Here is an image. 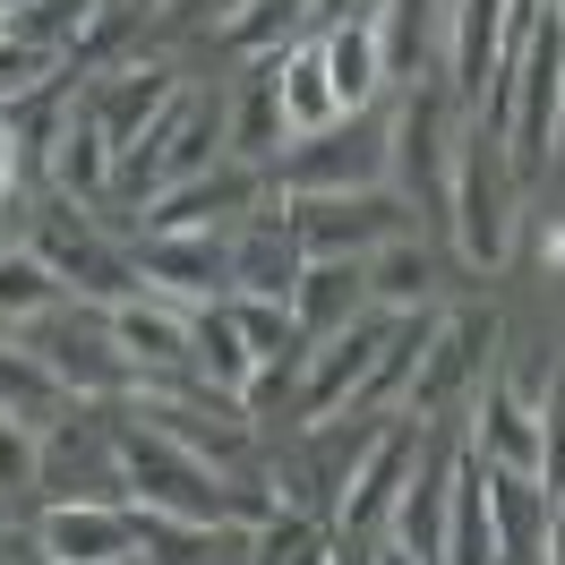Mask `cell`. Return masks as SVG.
I'll list each match as a JSON object with an SVG mask.
<instances>
[{
    "label": "cell",
    "mask_w": 565,
    "mask_h": 565,
    "mask_svg": "<svg viewBox=\"0 0 565 565\" xmlns=\"http://www.w3.org/2000/svg\"><path fill=\"white\" fill-rule=\"evenodd\" d=\"M111 428V471H120V489H129V505L138 514H172V523H266L282 497L257 489V480H232L223 462L189 455L180 437H163V428H146L138 412H120Z\"/></svg>",
    "instance_id": "cell-1"
},
{
    "label": "cell",
    "mask_w": 565,
    "mask_h": 565,
    "mask_svg": "<svg viewBox=\"0 0 565 565\" xmlns=\"http://www.w3.org/2000/svg\"><path fill=\"white\" fill-rule=\"evenodd\" d=\"M514 154H505V129H462L455 138V180H446V223H455V248L462 266H505V248H514Z\"/></svg>",
    "instance_id": "cell-2"
},
{
    "label": "cell",
    "mask_w": 565,
    "mask_h": 565,
    "mask_svg": "<svg viewBox=\"0 0 565 565\" xmlns=\"http://www.w3.org/2000/svg\"><path fill=\"white\" fill-rule=\"evenodd\" d=\"M489 352H497V309H446L428 318L420 334V369H412V394H403V420H446L455 403L489 386Z\"/></svg>",
    "instance_id": "cell-3"
},
{
    "label": "cell",
    "mask_w": 565,
    "mask_h": 565,
    "mask_svg": "<svg viewBox=\"0 0 565 565\" xmlns=\"http://www.w3.org/2000/svg\"><path fill=\"white\" fill-rule=\"evenodd\" d=\"M412 318V309H369V318H352L343 334H326V343H309V360H300V386H291V420L300 428H326L334 412H352L360 386L377 377V360H386L394 326Z\"/></svg>",
    "instance_id": "cell-4"
},
{
    "label": "cell",
    "mask_w": 565,
    "mask_h": 565,
    "mask_svg": "<svg viewBox=\"0 0 565 565\" xmlns=\"http://www.w3.org/2000/svg\"><path fill=\"white\" fill-rule=\"evenodd\" d=\"M26 360H35L61 394H86V403H120V394H138V369L120 360L111 326L86 318V309H52V318H35V326H26Z\"/></svg>",
    "instance_id": "cell-5"
},
{
    "label": "cell",
    "mask_w": 565,
    "mask_h": 565,
    "mask_svg": "<svg viewBox=\"0 0 565 565\" xmlns=\"http://www.w3.org/2000/svg\"><path fill=\"white\" fill-rule=\"evenodd\" d=\"M120 412H138L146 428L180 437L189 455L223 462V471H241L248 446H257V428H248V403H232V394H214V386H163V377H146L138 394H120Z\"/></svg>",
    "instance_id": "cell-6"
},
{
    "label": "cell",
    "mask_w": 565,
    "mask_h": 565,
    "mask_svg": "<svg viewBox=\"0 0 565 565\" xmlns=\"http://www.w3.org/2000/svg\"><path fill=\"white\" fill-rule=\"evenodd\" d=\"M428 446V428L420 420H403L394 412L386 428H369V446H360V462L343 471V497H334V540H386L394 523V497H403V480H412V462H420Z\"/></svg>",
    "instance_id": "cell-7"
},
{
    "label": "cell",
    "mask_w": 565,
    "mask_h": 565,
    "mask_svg": "<svg viewBox=\"0 0 565 565\" xmlns=\"http://www.w3.org/2000/svg\"><path fill=\"white\" fill-rule=\"evenodd\" d=\"M282 223L309 257H369L412 232V206L394 189H326V198H282Z\"/></svg>",
    "instance_id": "cell-8"
},
{
    "label": "cell",
    "mask_w": 565,
    "mask_h": 565,
    "mask_svg": "<svg viewBox=\"0 0 565 565\" xmlns=\"http://www.w3.org/2000/svg\"><path fill=\"white\" fill-rule=\"evenodd\" d=\"M206 163H223V111L206 104V95H189L180 86L172 111L154 120V138L138 146V154H120V189H138V198H154V189H180V180H198Z\"/></svg>",
    "instance_id": "cell-9"
},
{
    "label": "cell",
    "mask_w": 565,
    "mask_h": 565,
    "mask_svg": "<svg viewBox=\"0 0 565 565\" xmlns=\"http://www.w3.org/2000/svg\"><path fill=\"white\" fill-rule=\"evenodd\" d=\"M26 248H35L43 266L61 275V291H77V300H104V309H111V300H138V291H146V282H138V257H129V248H111L86 214H70V198L35 223V241H26Z\"/></svg>",
    "instance_id": "cell-10"
},
{
    "label": "cell",
    "mask_w": 565,
    "mask_h": 565,
    "mask_svg": "<svg viewBox=\"0 0 565 565\" xmlns=\"http://www.w3.org/2000/svg\"><path fill=\"white\" fill-rule=\"evenodd\" d=\"M35 557L43 565H138L146 523H138V505H111V497H61V505L35 514Z\"/></svg>",
    "instance_id": "cell-11"
},
{
    "label": "cell",
    "mask_w": 565,
    "mask_h": 565,
    "mask_svg": "<svg viewBox=\"0 0 565 565\" xmlns=\"http://www.w3.org/2000/svg\"><path fill=\"white\" fill-rule=\"evenodd\" d=\"M257 206H266V163H241V154H223V163H206L198 180H180V189H154L138 214H146V232H241Z\"/></svg>",
    "instance_id": "cell-12"
},
{
    "label": "cell",
    "mask_w": 565,
    "mask_h": 565,
    "mask_svg": "<svg viewBox=\"0 0 565 565\" xmlns=\"http://www.w3.org/2000/svg\"><path fill=\"white\" fill-rule=\"evenodd\" d=\"M138 282L180 309H223L232 300V232H138Z\"/></svg>",
    "instance_id": "cell-13"
},
{
    "label": "cell",
    "mask_w": 565,
    "mask_h": 565,
    "mask_svg": "<svg viewBox=\"0 0 565 565\" xmlns=\"http://www.w3.org/2000/svg\"><path fill=\"white\" fill-rule=\"evenodd\" d=\"M386 163H394V146L377 138V129H360V111H352V129L334 120V129H318V138L282 146V154H275V189H282V198H326V189H386Z\"/></svg>",
    "instance_id": "cell-14"
},
{
    "label": "cell",
    "mask_w": 565,
    "mask_h": 565,
    "mask_svg": "<svg viewBox=\"0 0 565 565\" xmlns=\"http://www.w3.org/2000/svg\"><path fill=\"white\" fill-rule=\"evenodd\" d=\"M455 86H437V77H412V95H403V111H394V163H403V189L412 198H428V206H446V180H455Z\"/></svg>",
    "instance_id": "cell-15"
},
{
    "label": "cell",
    "mask_w": 565,
    "mask_h": 565,
    "mask_svg": "<svg viewBox=\"0 0 565 565\" xmlns=\"http://www.w3.org/2000/svg\"><path fill=\"white\" fill-rule=\"evenodd\" d=\"M471 462L540 480V403L514 377H497V369H489V386L471 394Z\"/></svg>",
    "instance_id": "cell-16"
},
{
    "label": "cell",
    "mask_w": 565,
    "mask_h": 565,
    "mask_svg": "<svg viewBox=\"0 0 565 565\" xmlns=\"http://www.w3.org/2000/svg\"><path fill=\"white\" fill-rule=\"evenodd\" d=\"M300 266H309V248H300V232L282 223V206L275 214L257 206L241 232H232V300H275V309H291Z\"/></svg>",
    "instance_id": "cell-17"
},
{
    "label": "cell",
    "mask_w": 565,
    "mask_h": 565,
    "mask_svg": "<svg viewBox=\"0 0 565 565\" xmlns=\"http://www.w3.org/2000/svg\"><path fill=\"white\" fill-rule=\"evenodd\" d=\"M111 343H120V360L146 377H172V369H189V309L180 300H154V291H138V300H111L104 309Z\"/></svg>",
    "instance_id": "cell-18"
},
{
    "label": "cell",
    "mask_w": 565,
    "mask_h": 565,
    "mask_svg": "<svg viewBox=\"0 0 565 565\" xmlns=\"http://www.w3.org/2000/svg\"><path fill=\"white\" fill-rule=\"evenodd\" d=\"M455 462H462V455H428V446H420L412 480H403V497H394L386 540L403 548V557H420V565H437V548H446V514H455Z\"/></svg>",
    "instance_id": "cell-19"
},
{
    "label": "cell",
    "mask_w": 565,
    "mask_h": 565,
    "mask_svg": "<svg viewBox=\"0 0 565 565\" xmlns=\"http://www.w3.org/2000/svg\"><path fill=\"white\" fill-rule=\"evenodd\" d=\"M352 318H369V266L360 257H309L300 266V291H291V326L300 343H326Z\"/></svg>",
    "instance_id": "cell-20"
},
{
    "label": "cell",
    "mask_w": 565,
    "mask_h": 565,
    "mask_svg": "<svg viewBox=\"0 0 565 565\" xmlns=\"http://www.w3.org/2000/svg\"><path fill=\"white\" fill-rule=\"evenodd\" d=\"M172 95H180L172 70H120V77H104V95H86V111L104 120L111 154H138V146L154 138V120L172 111Z\"/></svg>",
    "instance_id": "cell-21"
},
{
    "label": "cell",
    "mask_w": 565,
    "mask_h": 565,
    "mask_svg": "<svg viewBox=\"0 0 565 565\" xmlns=\"http://www.w3.org/2000/svg\"><path fill=\"white\" fill-rule=\"evenodd\" d=\"M111 172H120V154H111L104 120L77 104L70 120L52 129V189H61V198H77V206H104V198H111Z\"/></svg>",
    "instance_id": "cell-22"
},
{
    "label": "cell",
    "mask_w": 565,
    "mask_h": 565,
    "mask_svg": "<svg viewBox=\"0 0 565 565\" xmlns=\"http://www.w3.org/2000/svg\"><path fill=\"white\" fill-rule=\"evenodd\" d=\"M489 471V462H480ZM548 505L557 497L540 480H514V471H489V531H497V565H540L548 548Z\"/></svg>",
    "instance_id": "cell-23"
},
{
    "label": "cell",
    "mask_w": 565,
    "mask_h": 565,
    "mask_svg": "<svg viewBox=\"0 0 565 565\" xmlns=\"http://www.w3.org/2000/svg\"><path fill=\"white\" fill-rule=\"evenodd\" d=\"M318 52H326V77H334V104H343V120L377 104V86H386L377 18H352V26H326V35H318Z\"/></svg>",
    "instance_id": "cell-24"
},
{
    "label": "cell",
    "mask_w": 565,
    "mask_h": 565,
    "mask_svg": "<svg viewBox=\"0 0 565 565\" xmlns=\"http://www.w3.org/2000/svg\"><path fill=\"white\" fill-rule=\"evenodd\" d=\"M275 95H282V120H291V138H318V129H334V120H343L318 35H309V43H291V52L275 61Z\"/></svg>",
    "instance_id": "cell-25"
},
{
    "label": "cell",
    "mask_w": 565,
    "mask_h": 565,
    "mask_svg": "<svg viewBox=\"0 0 565 565\" xmlns=\"http://www.w3.org/2000/svg\"><path fill=\"white\" fill-rule=\"evenodd\" d=\"M146 523V565H248V523H172V514H138Z\"/></svg>",
    "instance_id": "cell-26"
},
{
    "label": "cell",
    "mask_w": 565,
    "mask_h": 565,
    "mask_svg": "<svg viewBox=\"0 0 565 565\" xmlns=\"http://www.w3.org/2000/svg\"><path fill=\"white\" fill-rule=\"evenodd\" d=\"M248 565H334V531L309 505H275L266 523L248 531Z\"/></svg>",
    "instance_id": "cell-27"
},
{
    "label": "cell",
    "mask_w": 565,
    "mask_h": 565,
    "mask_svg": "<svg viewBox=\"0 0 565 565\" xmlns=\"http://www.w3.org/2000/svg\"><path fill=\"white\" fill-rule=\"evenodd\" d=\"M52 309H70V291H61V275L43 266L35 248H0V326H26L52 318Z\"/></svg>",
    "instance_id": "cell-28"
},
{
    "label": "cell",
    "mask_w": 565,
    "mask_h": 565,
    "mask_svg": "<svg viewBox=\"0 0 565 565\" xmlns=\"http://www.w3.org/2000/svg\"><path fill=\"white\" fill-rule=\"evenodd\" d=\"M369 266V309H428V282H437V266H428V248L403 232V241L369 248L360 257Z\"/></svg>",
    "instance_id": "cell-29"
},
{
    "label": "cell",
    "mask_w": 565,
    "mask_h": 565,
    "mask_svg": "<svg viewBox=\"0 0 565 565\" xmlns=\"http://www.w3.org/2000/svg\"><path fill=\"white\" fill-rule=\"evenodd\" d=\"M223 146H232L241 163H275L282 146H291V120H282V95H275V77H257V86L241 95V111H232Z\"/></svg>",
    "instance_id": "cell-30"
},
{
    "label": "cell",
    "mask_w": 565,
    "mask_h": 565,
    "mask_svg": "<svg viewBox=\"0 0 565 565\" xmlns=\"http://www.w3.org/2000/svg\"><path fill=\"white\" fill-rule=\"evenodd\" d=\"M446 9H428V0H386L377 9V52H386V77H428V26H437Z\"/></svg>",
    "instance_id": "cell-31"
},
{
    "label": "cell",
    "mask_w": 565,
    "mask_h": 565,
    "mask_svg": "<svg viewBox=\"0 0 565 565\" xmlns=\"http://www.w3.org/2000/svg\"><path fill=\"white\" fill-rule=\"evenodd\" d=\"M232 318H241L248 352H257V377H266V369H291V360H309V343H300L291 309H275V300H232Z\"/></svg>",
    "instance_id": "cell-32"
},
{
    "label": "cell",
    "mask_w": 565,
    "mask_h": 565,
    "mask_svg": "<svg viewBox=\"0 0 565 565\" xmlns=\"http://www.w3.org/2000/svg\"><path fill=\"white\" fill-rule=\"evenodd\" d=\"M95 18V0H26V9H9V43H35L61 61V43L77 52V26Z\"/></svg>",
    "instance_id": "cell-33"
},
{
    "label": "cell",
    "mask_w": 565,
    "mask_h": 565,
    "mask_svg": "<svg viewBox=\"0 0 565 565\" xmlns=\"http://www.w3.org/2000/svg\"><path fill=\"white\" fill-rule=\"evenodd\" d=\"M309 9H318V0H248L241 18L223 26V43H232V52H275L282 35L309 26Z\"/></svg>",
    "instance_id": "cell-34"
},
{
    "label": "cell",
    "mask_w": 565,
    "mask_h": 565,
    "mask_svg": "<svg viewBox=\"0 0 565 565\" xmlns=\"http://www.w3.org/2000/svg\"><path fill=\"white\" fill-rule=\"evenodd\" d=\"M540 489L565 497V360L548 369V386H540Z\"/></svg>",
    "instance_id": "cell-35"
},
{
    "label": "cell",
    "mask_w": 565,
    "mask_h": 565,
    "mask_svg": "<svg viewBox=\"0 0 565 565\" xmlns=\"http://www.w3.org/2000/svg\"><path fill=\"white\" fill-rule=\"evenodd\" d=\"M35 471H43V428L0 403V489H35Z\"/></svg>",
    "instance_id": "cell-36"
},
{
    "label": "cell",
    "mask_w": 565,
    "mask_h": 565,
    "mask_svg": "<svg viewBox=\"0 0 565 565\" xmlns=\"http://www.w3.org/2000/svg\"><path fill=\"white\" fill-rule=\"evenodd\" d=\"M386 0H318L309 9V35H326V26H352V18H377Z\"/></svg>",
    "instance_id": "cell-37"
},
{
    "label": "cell",
    "mask_w": 565,
    "mask_h": 565,
    "mask_svg": "<svg viewBox=\"0 0 565 565\" xmlns=\"http://www.w3.org/2000/svg\"><path fill=\"white\" fill-rule=\"evenodd\" d=\"M18 189V129H9V111H0V198Z\"/></svg>",
    "instance_id": "cell-38"
},
{
    "label": "cell",
    "mask_w": 565,
    "mask_h": 565,
    "mask_svg": "<svg viewBox=\"0 0 565 565\" xmlns=\"http://www.w3.org/2000/svg\"><path fill=\"white\" fill-rule=\"evenodd\" d=\"M540 565H565V497L548 505V548H540Z\"/></svg>",
    "instance_id": "cell-39"
},
{
    "label": "cell",
    "mask_w": 565,
    "mask_h": 565,
    "mask_svg": "<svg viewBox=\"0 0 565 565\" xmlns=\"http://www.w3.org/2000/svg\"><path fill=\"white\" fill-rule=\"evenodd\" d=\"M377 565H420V557H403V548H394V540H377Z\"/></svg>",
    "instance_id": "cell-40"
},
{
    "label": "cell",
    "mask_w": 565,
    "mask_h": 565,
    "mask_svg": "<svg viewBox=\"0 0 565 565\" xmlns=\"http://www.w3.org/2000/svg\"><path fill=\"white\" fill-rule=\"evenodd\" d=\"M214 9H223V26H232V18H241V9H248V0H214Z\"/></svg>",
    "instance_id": "cell-41"
},
{
    "label": "cell",
    "mask_w": 565,
    "mask_h": 565,
    "mask_svg": "<svg viewBox=\"0 0 565 565\" xmlns=\"http://www.w3.org/2000/svg\"><path fill=\"white\" fill-rule=\"evenodd\" d=\"M557 163H565V95H557Z\"/></svg>",
    "instance_id": "cell-42"
},
{
    "label": "cell",
    "mask_w": 565,
    "mask_h": 565,
    "mask_svg": "<svg viewBox=\"0 0 565 565\" xmlns=\"http://www.w3.org/2000/svg\"><path fill=\"white\" fill-rule=\"evenodd\" d=\"M0 43H9V0H0Z\"/></svg>",
    "instance_id": "cell-43"
},
{
    "label": "cell",
    "mask_w": 565,
    "mask_h": 565,
    "mask_svg": "<svg viewBox=\"0 0 565 565\" xmlns=\"http://www.w3.org/2000/svg\"><path fill=\"white\" fill-rule=\"evenodd\" d=\"M9 9H26V0H9Z\"/></svg>",
    "instance_id": "cell-44"
},
{
    "label": "cell",
    "mask_w": 565,
    "mask_h": 565,
    "mask_svg": "<svg viewBox=\"0 0 565 565\" xmlns=\"http://www.w3.org/2000/svg\"><path fill=\"white\" fill-rule=\"evenodd\" d=\"M138 565H146V557H138Z\"/></svg>",
    "instance_id": "cell-45"
}]
</instances>
